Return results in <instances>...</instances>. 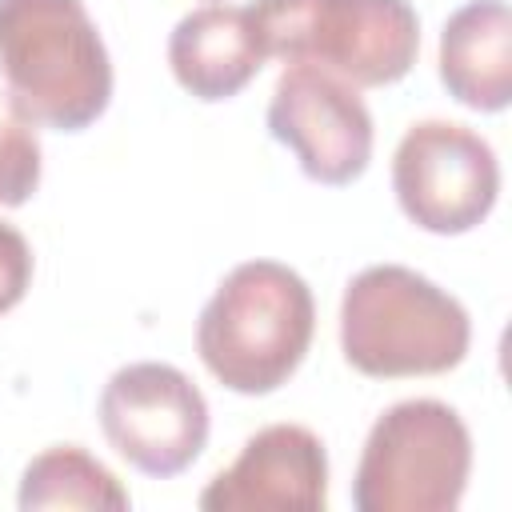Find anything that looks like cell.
I'll return each instance as SVG.
<instances>
[{"label": "cell", "mask_w": 512, "mask_h": 512, "mask_svg": "<svg viewBox=\"0 0 512 512\" xmlns=\"http://www.w3.org/2000/svg\"><path fill=\"white\" fill-rule=\"evenodd\" d=\"M316 332V300L304 276L280 260L236 264L196 320L204 368L240 396H268L304 364Z\"/></svg>", "instance_id": "6da1fadb"}, {"label": "cell", "mask_w": 512, "mask_h": 512, "mask_svg": "<svg viewBox=\"0 0 512 512\" xmlns=\"http://www.w3.org/2000/svg\"><path fill=\"white\" fill-rule=\"evenodd\" d=\"M0 76L12 104L56 132H84L112 100V56L84 0H0Z\"/></svg>", "instance_id": "7a4b0ae2"}, {"label": "cell", "mask_w": 512, "mask_h": 512, "mask_svg": "<svg viewBox=\"0 0 512 512\" xmlns=\"http://www.w3.org/2000/svg\"><path fill=\"white\" fill-rule=\"evenodd\" d=\"M472 344L468 308L404 264H368L340 300V352L372 380L452 372Z\"/></svg>", "instance_id": "3957f363"}, {"label": "cell", "mask_w": 512, "mask_h": 512, "mask_svg": "<svg viewBox=\"0 0 512 512\" xmlns=\"http://www.w3.org/2000/svg\"><path fill=\"white\" fill-rule=\"evenodd\" d=\"M248 16L268 60L312 64L352 88L404 80L420 52L408 0H256Z\"/></svg>", "instance_id": "277c9868"}, {"label": "cell", "mask_w": 512, "mask_h": 512, "mask_svg": "<svg viewBox=\"0 0 512 512\" xmlns=\"http://www.w3.org/2000/svg\"><path fill=\"white\" fill-rule=\"evenodd\" d=\"M472 472V436L456 408L432 396L400 400L368 428L356 476V512H452Z\"/></svg>", "instance_id": "5b68a950"}, {"label": "cell", "mask_w": 512, "mask_h": 512, "mask_svg": "<svg viewBox=\"0 0 512 512\" xmlns=\"http://www.w3.org/2000/svg\"><path fill=\"white\" fill-rule=\"evenodd\" d=\"M392 192L400 212L432 236H464L500 196L492 144L456 120L412 124L392 152Z\"/></svg>", "instance_id": "8992f818"}, {"label": "cell", "mask_w": 512, "mask_h": 512, "mask_svg": "<svg viewBox=\"0 0 512 512\" xmlns=\"http://www.w3.org/2000/svg\"><path fill=\"white\" fill-rule=\"evenodd\" d=\"M96 416L116 456L156 480L192 468L208 444V400L176 364L136 360L116 368Z\"/></svg>", "instance_id": "52a82bcc"}, {"label": "cell", "mask_w": 512, "mask_h": 512, "mask_svg": "<svg viewBox=\"0 0 512 512\" xmlns=\"http://www.w3.org/2000/svg\"><path fill=\"white\" fill-rule=\"evenodd\" d=\"M268 132L296 156L308 180L328 188L360 180L376 140L360 92L312 64H288L280 72L268 100Z\"/></svg>", "instance_id": "ba28073f"}, {"label": "cell", "mask_w": 512, "mask_h": 512, "mask_svg": "<svg viewBox=\"0 0 512 512\" xmlns=\"http://www.w3.org/2000/svg\"><path fill=\"white\" fill-rule=\"evenodd\" d=\"M196 504L204 512H324L328 452L304 424H268L204 484Z\"/></svg>", "instance_id": "9c48e42d"}, {"label": "cell", "mask_w": 512, "mask_h": 512, "mask_svg": "<svg viewBox=\"0 0 512 512\" xmlns=\"http://www.w3.org/2000/svg\"><path fill=\"white\" fill-rule=\"evenodd\" d=\"M264 60L268 56L252 28L248 4L192 8L176 20L168 36V68L176 84L204 104H220L244 92Z\"/></svg>", "instance_id": "30bf717a"}, {"label": "cell", "mask_w": 512, "mask_h": 512, "mask_svg": "<svg viewBox=\"0 0 512 512\" xmlns=\"http://www.w3.org/2000/svg\"><path fill=\"white\" fill-rule=\"evenodd\" d=\"M440 84L472 112L512 104V12L504 0H468L440 28Z\"/></svg>", "instance_id": "8fae6325"}, {"label": "cell", "mask_w": 512, "mask_h": 512, "mask_svg": "<svg viewBox=\"0 0 512 512\" xmlns=\"http://www.w3.org/2000/svg\"><path fill=\"white\" fill-rule=\"evenodd\" d=\"M16 504L24 512L36 508H108L124 512L132 504L128 488L80 444H52L28 460L20 476Z\"/></svg>", "instance_id": "7c38bea8"}, {"label": "cell", "mask_w": 512, "mask_h": 512, "mask_svg": "<svg viewBox=\"0 0 512 512\" xmlns=\"http://www.w3.org/2000/svg\"><path fill=\"white\" fill-rule=\"evenodd\" d=\"M40 136L36 124L0 92V208H20L40 188Z\"/></svg>", "instance_id": "4fadbf2b"}, {"label": "cell", "mask_w": 512, "mask_h": 512, "mask_svg": "<svg viewBox=\"0 0 512 512\" xmlns=\"http://www.w3.org/2000/svg\"><path fill=\"white\" fill-rule=\"evenodd\" d=\"M32 268H36V260H32V248H28L24 232L16 224L0 220V316L12 312L28 296Z\"/></svg>", "instance_id": "5bb4252c"}, {"label": "cell", "mask_w": 512, "mask_h": 512, "mask_svg": "<svg viewBox=\"0 0 512 512\" xmlns=\"http://www.w3.org/2000/svg\"><path fill=\"white\" fill-rule=\"evenodd\" d=\"M212 4H216V0H212Z\"/></svg>", "instance_id": "9a60e30c"}]
</instances>
